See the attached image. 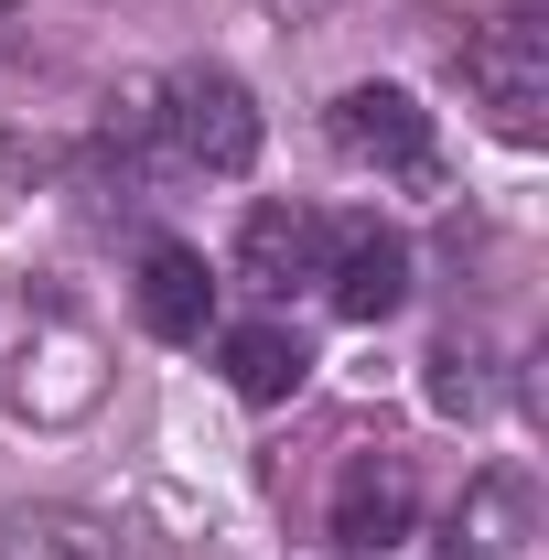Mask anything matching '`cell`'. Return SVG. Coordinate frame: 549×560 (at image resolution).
Here are the masks:
<instances>
[{"label":"cell","instance_id":"obj_1","mask_svg":"<svg viewBox=\"0 0 549 560\" xmlns=\"http://www.w3.org/2000/svg\"><path fill=\"white\" fill-rule=\"evenodd\" d=\"M464 86L506 140H549V11H495L464 44Z\"/></svg>","mask_w":549,"mask_h":560},{"label":"cell","instance_id":"obj_2","mask_svg":"<svg viewBox=\"0 0 549 560\" xmlns=\"http://www.w3.org/2000/svg\"><path fill=\"white\" fill-rule=\"evenodd\" d=\"M162 140L195 173H248L259 162V97L226 66H184V75H162Z\"/></svg>","mask_w":549,"mask_h":560},{"label":"cell","instance_id":"obj_3","mask_svg":"<svg viewBox=\"0 0 549 560\" xmlns=\"http://www.w3.org/2000/svg\"><path fill=\"white\" fill-rule=\"evenodd\" d=\"M410 517H420V475H410V453H388V442L344 453V475H335V506H324L335 550L377 560V550H399V539H410Z\"/></svg>","mask_w":549,"mask_h":560},{"label":"cell","instance_id":"obj_4","mask_svg":"<svg viewBox=\"0 0 549 560\" xmlns=\"http://www.w3.org/2000/svg\"><path fill=\"white\" fill-rule=\"evenodd\" d=\"M324 140H335L344 162H377V173H431V108H420L410 86H344L335 108H324Z\"/></svg>","mask_w":549,"mask_h":560},{"label":"cell","instance_id":"obj_5","mask_svg":"<svg viewBox=\"0 0 549 560\" xmlns=\"http://www.w3.org/2000/svg\"><path fill=\"white\" fill-rule=\"evenodd\" d=\"M324 291H335L344 324H388V313L410 302V237L377 226V215L335 226V237H324Z\"/></svg>","mask_w":549,"mask_h":560},{"label":"cell","instance_id":"obj_6","mask_svg":"<svg viewBox=\"0 0 549 560\" xmlns=\"http://www.w3.org/2000/svg\"><path fill=\"white\" fill-rule=\"evenodd\" d=\"M0 560H151L130 517H97V506H22L0 528Z\"/></svg>","mask_w":549,"mask_h":560},{"label":"cell","instance_id":"obj_7","mask_svg":"<svg viewBox=\"0 0 549 560\" xmlns=\"http://www.w3.org/2000/svg\"><path fill=\"white\" fill-rule=\"evenodd\" d=\"M324 215L313 206H259L248 226H237V280L248 291H291V280H324Z\"/></svg>","mask_w":549,"mask_h":560},{"label":"cell","instance_id":"obj_8","mask_svg":"<svg viewBox=\"0 0 549 560\" xmlns=\"http://www.w3.org/2000/svg\"><path fill=\"white\" fill-rule=\"evenodd\" d=\"M140 324H151L162 346H195V335L215 324V280H206L195 248H173V237L140 248Z\"/></svg>","mask_w":549,"mask_h":560},{"label":"cell","instance_id":"obj_9","mask_svg":"<svg viewBox=\"0 0 549 560\" xmlns=\"http://www.w3.org/2000/svg\"><path fill=\"white\" fill-rule=\"evenodd\" d=\"M528 475H475V495L453 506V560H528Z\"/></svg>","mask_w":549,"mask_h":560},{"label":"cell","instance_id":"obj_10","mask_svg":"<svg viewBox=\"0 0 549 560\" xmlns=\"http://www.w3.org/2000/svg\"><path fill=\"white\" fill-rule=\"evenodd\" d=\"M302 377H313V346H302L291 324H237V335H226V388H237L248 410H280Z\"/></svg>","mask_w":549,"mask_h":560},{"label":"cell","instance_id":"obj_11","mask_svg":"<svg viewBox=\"0 0 549 560\" xmlns=\"http://www.w3.org/2000/svg\"><path fill=\"white\" fill-rule=\"evenodd\" d=\"M431 399H442V410H484V377H475V346H464V335L431 346Z\"/></svg>","mask_w":549,"mask_h":560},{"label":"cell","instance_id":"obj_12","mask_svg":"<svg viewBox=\"0 0 549 560\" xmlns=\"http://www.w3.org/2000/svg\"><path fill=\"white\" fill-rule=\"evenodd\" d=\"M291 11H313V0H291Z\"/></svg>","mask_w":549,"mask_h":560}]
</instances>
